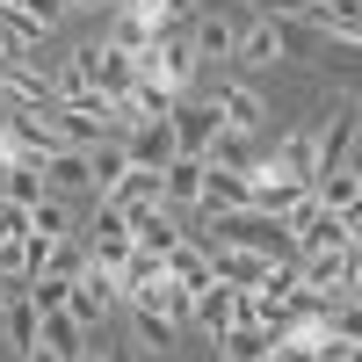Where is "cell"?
Masks as SVG:
<instances>
[{
	"label": "cell",
	"mask_w": 362,
	"mask_h": 362,
	"mask_svg": "<svg viewBox=\"0 0 362 362\" xmlns=\"http://www.w3.org/2000/svg\"><path fill=\"white\" fill-rule=\"evenodd\" d=\"M283 232H290V254H319V247H362V210H326V203H297L290 218H283Z\"/></svg>",
	"instance_id": "obj_1"
},
{
	"label": "cell",
	"mask_w": 362,
	"mask_h": 362,
	"mask_svg": "<svg viewBox=\"0 0 362 362\" xmlns=\"http://www.w3.org/2000/svg\"><path fill=\"white\" fill-rule=\"evenodd\" d=\"M290 261H297V290H312V297L362 290V247H319V254H290Z\"/></svg>",
	"instance_id": "obj_2"
},
{
	"label": "cell",
	"mask_w": 362,
	"mask_h": 362,
	"mask_svg": "<svg viewBox=\"0 0 362 362\" xmlns=\"http://www.w3.org/2000/svg\"><path fill=\"white\" fill-rule=\"evenodd\" d=\"M283 58H290V22H268V15L239 22V44H232L239 73H268V66H283Z\"/></svg>",
	"instance_id": "obj_3"
},
{
	"label": "cell",
	"mask_w": 362,
	"mask_h": 362,
	"mask_svg": "<svg viewBox=\"0 0 362 362\" xmlns=\"http://www.w3.org/2000/svg\"><path fill=\"white\" fill-rule=\"evenodd\" d=\"M167 131H174V153H196L203 160V145L218 138V109H210V95H174Z\"/></svg>",
	"instance_id": "obj_4"
},
{
	"label": "cell",
	"mask_w": 362,
	"mask_h": 362,
	"mask_svg": "<svg viewBox=\"0 0 362 362\" xmlns=\"http://www.w3.org/2000/svg\"><path fill=\"white\" fill-rule=\"evenodd\" d=\"M80 239H87V254H95V268H116V261L131 254V218H124L116 203L95 196V218L80 225Z\"/></svg>",
	"instance_id": "obj_5"
},
{
	"label": "cell",
	"mask_w": 362,
	"mask_h": 362,
	"mask_svg": "<svg viewBox=\"0 0 362 362\" xmlns=\"http://www.w3.org/2000/svg\"><path fill=\"white\" fill-rule=\"evenodd\" d=\"M124 218H131V247H145V254H167L174 239L189 232L181 210H167V203H138V210H124Z\"/></svg>",
	"instance_id": "obj_6"
},
{
	"label": "cell",
	"mask_w": 362,
	"mask_h": 362,
	"mask_svg": "<svg viewBox=\"0 0 362 362\" xmlns=\"http://www.w3.org/2000/svg\"><path fill=\"white\" fill-rule=\"evenodd\" d=\"M181 29H189V51H196V58H232V44H239V22H232L225 8H196Z\"/></svg>",
	"instance_id": "obj_7"
},
{
	"label": "cell",
	"mask_w": 362,
	"mask_h": 362,
	"mask_svg": "<svg viewBox=\"0 0 362 362\" xmlns=\"http://www.w3.org/2000/svg\"><path fill=\"white\" fill-rule=\"evenodd\" d=\"M44 174V196H73V189H95V174H87V153L80 145H51V153L37 160Z\"/></svg>",
	"instance_id": "obj_8"
},
{
	"label": "cell",
	"mask_w": 362,
	"mask_h": 362,
	"mask_svg": "<svg viewBox=\"0 0 362 362\" xmlns=\"http://www.w3.org/2000/svg\"><path fill=\"white\" fill-rule=\"evenodd\" d=\"M196 196H203V160H196V153H174V160L160 167V203L189 218V210H196Z\"/></svg>",
	"instance_id": "obj_9"
},
{
	"label": "cell",
	"mask_w": 362,
	"mask_h": 362,
	"mask_svg": "<svg viewBox=\"0 0 362 362\" xmlns=\"http://www.w3.org/2000/svg\"><path fill=\"white\" fill-rule=\"evenodd\" d=\"M124 160L145 167V174H160L174 160V131H167V116H153V124H131L124 131Z\"/></svg>",
	"instance_id": "obj_10"
},
{
	"label": "cell",
	"mask_w": 362,
	"mask_h": 362,
	"mask_svg": "<svg viewBox=\"0 0 362 362\" xmlns=\"http://www.w3.org/2000/svg\"><path fill=\"white\" fill-rule=\"evenodd\" d=\"M210 109H218V124H232V131H261V116H268L247 80H218L210 87Z\"/></svg>",
	"instance_id": "obj_11"
},
{
	"label": "cell",
	"mask_w": 362,
	"mask_h": 362,
	"mask_svg": "<svg viewBox=\"0 0 362 362\" xmlns=\"http://www.w3.org/2000/svg\"><path fill=\"white\" fill-rule=\"evenodd\" d=\"M297 22L326 29L334 44H355V37H362V0H305V15H297Z\"/></svg>",
	"instance_id": "obj_12"
},
{
	"label": "cell",
	"mask_w": 362,
	"mask_h": 362,
	"mask_svg": "<svg viewBox=\"0 0 362 362\" xmlns=\"http://www.w3.org/2000/svg\"><path fill=\"white\" fill-rule=\"evenodd\" d=\"M268 167L312 189V174H319V131H290V138H276V153H268Z\"/></svg>",
	"instance_id": "obj_13"
},
{
	"label": "cell",
	"mask_w": 362,
	"mask_h": 362,
	"mask_svg": "<svg viewBox=\"0 0 362 362\" xmlns=\"http://www.w3.org/2000/svg\"><path fill=\"white\" fill-rule=\"evenodd\" d=\"M37 319H44V312L29 305V290L15 283V290H8V305H0V341H8L15 355H29V348H37Z\"/></svg>",
	"instance_id": "obj_14"
},
{
	"label": "cell",
	"mask_w": 362,
	"mask_h": 362,
	"mask_svg": "<svg viewBox=\"0 0 362 362\" xmlns=\"http://www.w3.org/2000/svg\"><path fill=\"white\" fill-rule=\"evenodd\" d=\"M131 87H138V58H131V51H116V44H95V95L124 102Z\"/></svg>",
	"instance_id": "obj_15"
},
{
	"label": "cell",
	"mask_w": 362,
	"mask_h": 362,
	"mask_svg": "<svg viewBox=\"0 0 362 362\" xmlns=\"http://www.w3.org/2000/svg\"><path fill=\"white\" fill-rule=\"evenodd\" d=\"M87 341H95V334H87L73 312H44V319H37V348H44V355H58V362H73Z\"/></svg>",
	"instance_id": "obj_16"
},
{
	"label": "cell",
	"mask_w": 362,
	"mask_h": 362,
	"mask_svg": "<svg viewBox=\"0 0 362 362\" xmlns=\"http://www.w3.org/2000/svg\"><path fill=\"white\" fill-rule=\"evenodd\" d=\"M73 95H95V44H80L51 66V102H73Z\"/></svg>",
	"instance_id": "obj_17"
},
{
	"label": "cell",
	"mask_w": 362,
	"mask_h": 362,
	"mask_svg": "<svg viewBox=\"0 0 362 362\" xmlns=\"http://www.w3.org/2000/svg\"><path fill=\"white\" fill-rule=\"evenodd\" d=\"M210 210H247V174H225L203 160V196H196V218H210Z\"/></svg>",
	"instance_id": "obj_18"
},
{
	"label": "cell",
	"mask_w": 362,
	"mask_h": 362,
	"mask_svg": "<svg viewBox=\"0 0 362 362\" xmlns=\"http://www.w3.org/2000/svg\"><path fill=\"white\" fill-rule=\"evenodd\" d=\"M232 290H239V283H218V276H210V283L196 290V305H189V326H203V334L218 341L225 326H232Z\"/></svg>",
	"instance_id": "obj_19"
},
{
	"label": "cell",
	"mask_w": 362,
	"mask_h": 362,
	"mask_svg": "<svg viewBox=\"0 0 362 362\" xmlns=\"http://www.w3.org/2000/svg\"><path fill=\"white\" fill-rule=\"evenodd\" d=\"M218 362H276V334H268V326H225Z\"/></svg>",
	"instance_id": "obj_20"
},
{
	"label": "cell",
	"mask_w": 362,
	"mask_h": 362,
	"mask_svg": "<svg viewBox=\"0 0 362 362\" xmlns=\"http://www.w3.org/2000/svg\"><path fill=\"white\" fill-rule=\"evenodd\" d=\"M153 37H160V22L145 15V8H109V37H102V44H116V51H131V58H138Z\"/></svg>",
	"instance_id": "obj_21"
},
{
	"label": "cell",
	"mask_w": 362,
	"mask_h": 362,
	"mask_svg": "<svg viewBox=\"0 0 362 362\" xmlns=\"http://www.w3.org/2000/svg\"><path fill=\"white\" fill-rule=\"evenodd\" d=\"M203 160L210 167H225V174H247L261 153H254V131H232V124H218V138L203 145Z\"/></svg>",
	"instance_id": "obj_22"
},
{
	"label": "cell",
	"mask_w": 362,
	"mask_h": 362,
	"mask_svg": "<svg viewBox=\"0 0 362 362\" xmlns=\"http://www.w3.org/2000/svg\"><path fill=\"white\" fill-rule=\"evenodd\" d=\"M160 268H167L181 290H203V283H210V254H203V239H174V247L160 254Z\"/></svg>",
	"instance_id": "obj_23"
},
{
	"label": "cell",
	"mask_w": 362,
	"mask_h": 362,
	"mask_svg": "<svg viewBox=\"0 0 362 362\" xmlns=\"http://www.w3.org/2000/svg\"><path fill=\"white\" fill-rule=\"evenodd\" d=\"M312 203H326V210H362V174H355V167L312 174Z\"/></svg>",
	"instance_id": "obj_24"
},
{
	"label": "cell",
	"mask_w": 362,
	"mask_h": 362,
	"mask_svg": "<svg viewBox=\"0 0 362 362\" xmlns=\"http://www.w3.org/2000/svg\"><path fill=\"white\" fill-rule=\"evenodd\" d=\"M29 232H37V239H66V232H80V218H73L66 196H37V203H29Z\"/></svg>",
	"instance_id": "obj_25"
},
{
	"label": "cell",
	"mask_w": 362,
	"mask_h": 362,
	"mask_svg": "<svg viewBox=\"0 0 362 362\" xmlns=\"http://www.w3.org/2000/svg\"><path fill=\"white\" fill-rule=\"evenodd\" d=\"M102 203H116V210H138V203H160V174H145V167H124V174H116V189H109Z\"/></svg>",
	"instance_id": "obj_26"
},
{
	"label": "cell",
	"mask_w": 362,
	"mask_h": 362,
	"mask_svg": "<svg viewBox=\"0 0 362 362\" xmlns=\"http://www.w3.org/2000/svg\"><path fill=\"white\" fill-rule=\"evenodd\" d=\"M355 138H362V124H355V109H348L341 124L319 138V174H326V167H355Z\"/></svg>",
	"instance_id": "obj_27"
},
{
	"label": "cell",
	"mask_w": 362,
	"mask_h": 362,
	"mask_svg": "<svg viewBox=\"0 0 362 362\" xmlns=\"http://www.w3.org/2000/svg\"><path fill=\"white\" fill-rule=\"evenodd\" d=\"M0 196H8V203H37V196H44L37 160H15V167H8V189H0Z\"/></svg>",
	"instance_id": "obj_28"
},
{
	"label": "cell",
	"mask_w": 362,
	"mask_h": 362,
	"mask_svg": "<svg viewBox=\"0 0 362 362\" xmlns=\"http://www.w3.org/2000/svg\"><path fill=\"white\" fill-rule=\"evenodd\" d=\"M131 326H138V348H167V341L181 334V326H167L153 305H131Z\"/></svg>",
	"instance_id": "obj_29"
},
{
	"label": "cell",
	"mask_w": 362,
	"mask_h": 362,
	"mask_svg": "<svg viewBox=\"0 0 362 362\" xmlns=\"http://www.w3.org/2000/svg\"><path fill=\"white\" fill-rule=\"evenodd\" d=\"M22 290H29V305H37V312H66V290H73V283H66V276H29Z\"/></svg>",
	"instance_id": "obj_30"
},
{
	"label": "cell",
	"mask_w": 362,
	"mask_h": 362,
	"mask_svg": "<svg viewBox=\"0 0 362 362\" xmlns=\"http://www.w3.org/2000/svg\"><path fill=\"white\" fill-rule=\"evenodd\" d=\"M22 232H29V203L0 196V247H22Z\"/></svg>",
	"instance_id": "obj_31"
},
{
	"label": "cell",
	"mask_w": 362,
	"mask_h": 362,
	"mask_svg": "<svg viewBox=\"0 0 362 362\" xmlns=\"http://www.w3.org/2000/svg\"><path fill=\"white\" fill-rule=\"evenodd\" d=\"M203 8V0H145V15H153V22H189Z\"/></svg>",
	"instance_id": "obj_32"
},
{
	"label": "cell",
	"mask_w": 362,
	"mask_h": 362,
	"mask_svg": "<svg viewBox=\"0 0 362 362\" xmlns=\"http://www.w3.org/2000/svg\"><path fill=\"white\" fill-rule=\"evenodd\" d=\"M254 8H261L268 22H297V15H305V0H254Z\"/></svg>",
	"instance_id": "obj_33"
},
{
	"label": "cell",
	"mask_w": 362,
	"mask_h": 362,
	"mask_svg": "<svg viewBox=\"0 0 362 362\" xmlns=\"http://www.w3.org/2000/svg\"><path fill=\"white\" fill-rule=\"evenodd\" d=\"M73 362H102V334H95V341H87V348H80Z\"/></svg>",
	"instance_id": "obj_34"
},
{
	"label": "cell",
	"mask_w": 362,
	"mask_h": 362,
	"mask_svg": "<svg viewBox=\"0 0 362 362\" xmlns=\"http://www.w3.org/2000/svg\"><path fill=\"white\" fill-rule=\"evenodd\" d=\"M102 362H131V355H124V348H102Z\"/></svg>",
	"instance_id": "obj_35"
},
{
	"label": "cell",
	"mask_w": 362,
	"mask_h": 362,
	"mask_svg": "<svg viewBox=\"0 0 362 362\" xmlns=\"http://www.w3.org/2000/svg\"><path fill=\"white\" fill-rule=\"evenodd\" d=\"M22 362H58V355H44V348H29V355H22Z\"/></svg>",
	"instance_id": "obj_36"
},
{
	"label": "cell",
	"mask_w": 362,
	"mask_h": 362,
	"mask_svg": "<svg viewBox=\"0 0 362 362\" xmlns=\"http://www.w3.org/2000/svg\"><path fill=\"white\" fill-rule=\"evenodd\" d=\"M66 8H109V0H66Z\"/></svg>",
	"instance_id": "obj_37"
},
{
	"label": "cell",
	"mask_w": 362,
	"mask_h": 362,
	"mask_svg": "<svg viewBox=\"0 0 362 362\" xmlns=\"http://www.w3.org/2000/svg\"><path fill=\"white\" fill-rule=\"evenodd\" d=\"M8 290H15V283H0V305H8Z\"/></svg>",
	"instance_id": "obj_38"
},
{
	"label": "cell",
	"mask_w": 362,
	"mask_h": 362,
	"mask_svg": "<svg viewBox=\"0 0 362 362\" xmlns=\"http://www.w3.org/2000/svg\"><path fill=\"white\" fill-rule=\"evenodd\" d=\"M0 8H22V0H0Z\"/></svg>",
	"instance_id": "obj_39"
}]
</instances>
